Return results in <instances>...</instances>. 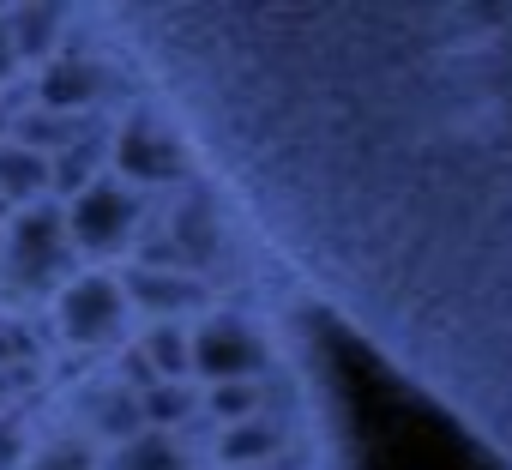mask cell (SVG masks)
Returning <instances> with one entry per match:
<instances>
[{"mask_svg":"<svg viewBox=\"0 0 512 470\" xmlns=\"http://www.w3.org/2000/svg\"><path fill=\"white\" fill-rule=\"evenodd\" d=\"M217 169L296 296L512 470V7L260 19Z\"/></svg>","mask_w":512,"mask_h":470,"instance_id":"1","label":"cell"},{"mask_svg":"<svg viewBox=\"0 0 512 470\" xmlns=\"http://www.w3.org/2000/svg\"><path fill=\"white\" fill-rule=\"evenodd\" d=\"M49 193H55V157L31 151L19 139L0 145V199H7L13 211H25V205H37Z\"/></svg>","mask_w":512,"mask_h":470,"instance_id":"2","label":"cell"},{"mask_svg":"<svg viewBox=\"0 0 512 470\" xmlns=\"http://www.w3.org/2000/svg\"><path fill=\"white\" fill-rule=\"evenodd\" d=\"M7 217H13V205H7V199H0V229H7Z\"/></svg>","mask_w":512,"mask_h":470,"instance_id":"3","label":"cell"}]
</instances>
